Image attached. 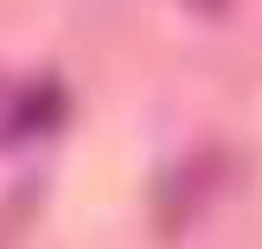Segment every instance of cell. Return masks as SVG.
I'll return each instance as SVG.
<instances>
[]
</instances>
